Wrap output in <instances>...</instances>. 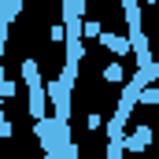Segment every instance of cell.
I'll return each mask as SVG.
<instances>
[{
  "instance_id": "4",
  "label": "cell",
  "mask_w": 159,
  "mask_h": 159,
  "mask_svg": "<svg viewBox=\"0 0 159 159\" xmlns=\"http://www.w3.org/2000/svg\"><path fill=\"white\" fill-rule=\"evenodd\" d=\"M122 156H126L122 141H107V159H122Z\"/></svg>"
},
{
  "instance_id": "2",
  "label": "cell",
  "mask_w": 159,
  "mask_h": 159,
  "mask_svg": "<svg viewBox=\"0 0 159 159\" xmlns=\"http://www.w3.org/2000/svg\"><path fill=\"white\" fill-rule=\"evenodd\" d=\"M148 141H152V126H141V129H133L129 137H122V148H126V152H144Z\"/></svg>"
},
{
  "instance_id": "1",
  "label": "cell",
  "mask_w": 159,
  "mask_h": 159,
  "mask_svg": "<svg viewBox=\"0 0 159 159\" xmlns=\"http://www.w3.org/2000/svg\"><path fill=\"white\" fill-rule=\"evenodd\" d=\"M22 81H26V89H30V119L34 122H48L44 119V96H48V89H41L37 59H22Z\"/></svg>"
},
{
  "instance_id": "3",
  "label": "cell",
  "mask_w": 159,
  "mask_h": 159,
  "mask_svg": "<svg viewBox=\"0 0 159 159\" xmlns=\"http://www.w3.org/2000/svg\"><path fill=\"white\" fill-rule=\"evenodd\" d=\"M100 44L104 48H111L115 56H129V37H119V34H111V30H100Z\"/></svg>"
},
{
  "instance_id": "5",
  "label": "cell",
  "mask_w": 159,
  "mask_h": 159,
  "mask_svg": "<svg viewBox=\"0 0 159 159\" xmlns=\"http://www.w3.org/2000/svg\"><path fill=\"white\" fill-rule=\"evenodd\" d=\"M141 104H159V93H156V89H148V85H144V93H141Z\"/></svg>"
},
{
  "instance_id": "6",
  "label": "cell",
  "mask_w": 159,
  "mask_h": 159,
  "mask_svg": "<svg viewBox=\"0 0 159 159\" xmlns=\"http://www.w3.org/2000/svg\"><path fill=\"white\" fill-rule=\"evenodd\" d=\"M44 159H59V156H56V152H44Z\"/></svg>"
}]
</instances>
